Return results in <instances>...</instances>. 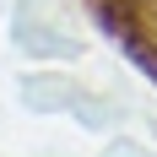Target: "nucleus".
<instances>
[{"instance_id":"obj_1","label":"nucleus","mask_w":157,"mask_h":157,"mask_svg":"<svg viewBox=\"0 0 157 157\" xmlns=\"http://www.w3.org/2000/svg\"><path fill=\"white\" fill-rule=\"evenodd\" d=\"M125 38L157 71V0H125Z\"/></svg>"}]
</instances>
